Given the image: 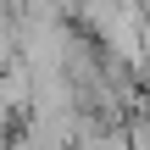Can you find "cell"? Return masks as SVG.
<instances>
[{
  "label": "cell",
  "mask_w": 150,
  "mask_h": 150,
  "mask_svg": "<svg viewBox=\"0 0 150 150\" xmlns=\"http://www.w3.org/2000/svg\"><path fill=\"white\" fill-rule=\"evenodd\" d=\"M0 111L6 117H28L33 111V72H28V61H6L0 67Z\"/></svg>",
  "instance_id": "obj_1"
}]
</instances>
